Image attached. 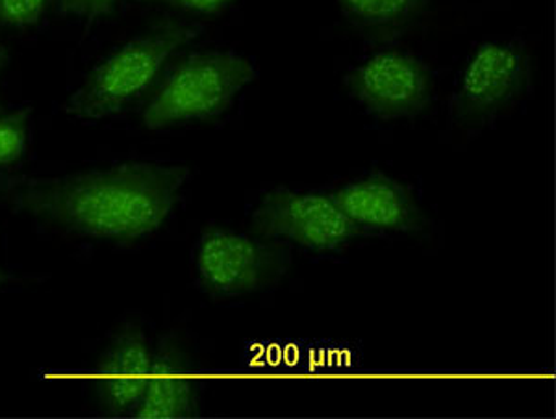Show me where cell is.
I'll use <instances>...</instances> for the list:
<instances>
[{
	"mask_svg": "<svg viewBox=\"0 0 556 419\" xmlns=\"http://www.w3.org/2000/svg\"><path fill=\"white\" fill-rule=\"evenodd\" d=\"M190 178L186 166L125 162L62 177L0 178V206L101 242L125 245L156 232Z\"/></svg>",
	"mask_w": 556,
	"mask_h": 419,
	"instance_id": "cell-1",
	"label": "cell"
},
{
	"mask_svg": "<svg viewBox=\"0 0 556 419\" xmlns=\"http://www.w3.org/2000/svg\"><path fill=\"white\" fill-rule=\"evenodd\" d=\"M203 26L167 20L130 39L102 60L65 102V112L83 122L117 114L151 88L178 49L195 39Z\"/></svg>",
	"mask_w": 556,
	"mask_h": 419,
	"instance_id": "cell-2",
	"label": "cell"
},
{
	"mask_svg": "<svg viewBox=\"0 0 556 419\" xmlns=\"http://www.w3.org/2000/svg\"><path fill=\"white\" fill-rule=\"evenodd\" d=\"M256 80V69L235 52H193L162 80L143 110L149 130L204 122L225 114L241 89Z\"/></svg>",
	"mask_w": 556,
	"mask_h": 419,
	"instance_id": "cell-3",
	"label": "cell"
},
{
	"mask_svg": "<svg viewBox=\"0 0 556 419\" xmlns=\"http://www.w3.org/2000/svg\"><path fill=\"white\" fill-rule=\"evenodd\" d=\"M195 264L204 290L228 297L277 284L291 266V253L273 238H253L210 225L197 245Z\"/></svg>",
	"mask_w": 556,
	"mask_h": 419,
	"instance_id": "cell-4",
	"label": "cell"
},
{
	"mask_svg": "<svg viewBox=\"0 0 556 419\" xmlns=\"http://www.w3.org/2000/svg\"><path fill=\"white\" fill-rule=\"evenodd\" d=\"M532 60L519 41H484L462 73L453 115L475 127L492 122L518 104L531 89Z\"/></svg>",
	"mask_w": 556,
	"mask_h": 419,
	"instance_id": "cell-5",
	"label": "cell"
},
{
	"mask_svg": "<svg viewBox=\"0 0 556 419\" xmlns=\"http://www.w3.org/2000/svg\"><path fill=\"white\" fill-rule=\"evenodd\" d=\"M254 234L285 238L314 251H338L364 232L334 199L323 193L275 188L253 214Z\"/></svg>",
	"mask_w": 556,
	"mask_h": 419,
	"instance_id": "cell-6",
	"label": "cell"
},
{
	"mask_svg": "<svg viewBox=\"0 0 556 419\" xmlns=\"http://www.w3.org/2000/svg\"><path fill=\"white\" fill-rule=\"evenodd\" d=\"M349 96L380 119H410L432 102V73L410 52L388 49L366 58L345 77Z\"/></svg>",
	"mask_w": 556,
	"mask_h": 419,
	"instance_id": "cell-7",
	"label": "cell"
},
{
	"mask_svg": "<svg viewBox=\"0 0 556 419\" xmlns=\"http://www.w3.org/2000/svg\"><path fill=\"white\" fill-rule=\"evenodd\" d=\"M343 214L362 229L412 234L427 227L408 186L384 173H371L330 193Z\"/></svg>",
	"mask_w": 556,
	"mask_h": 419,
	"instance_id": "cell-8",
	"label": "cell"
},
{
	"mask_svg": "<svg viewBox=\"0 0 556 419\" xmlns=\"http://www.w3.org/2000/svg\"><path fill=\"white\" fill-rule=\"evenodd\" d=\"M152 356L151 343L138 323L123 325L115 332L97 363V397L102 412H132L146 392Z\"/></svg>",
	"mask_w": 556,
	"mask_h": 419,
	"instance_id": "cell-9",
	"label": "cell"
},
{
	"mask_svg": "<svg viewBox=\"0 0 556 419\" xmlns=\"http://www.w3.org/2000/svg\"><path fill=\"white\" fill-rule=\"evenodd\" d=\"M199 392L190 356L182 345L164 338L152 356L146 392L134 407V418H191L197 414Z\"/></svg>",
	"mask_w": 556,
	"mask_h": 419,
	"instance_id": "cell-10",
	"label": "cell"
},
{
	"mask_svg": "<svg viewBox=\"0 0 556 419\" xmlns=\"http://www.w3.org/2000/svg\"><path fill=\"white\" fill-rule=\"evenodd\" d=\"M336 4L356 30L369 38L392 39L427 12L430 0H336Z\"/></svg>",
	"mask_w": 556,
	"mask_h": 419,
	"instance_id": "cell-11",
	"label": "cell"
},
{
	"mask_svg": "<svg viewBox=\"0 0 556 419\" xmlns=\"http://www.w3.org/2000/svg\"><path fill=\"white\" fill-rule=\"evenodd\" d=\"M30 109L0 115V169L17 164L25 156L30 141Z\"/></svg>",
	"mask_w": 556,
	"mask_h": 419,
	"instance_id": "cell-12",
	"label": "cell"
},
{
	"mask_svg": "<svg viewBox=\"0 0 556 419\" xmlns=\"http://www.w3.org/2000/svg\"><path fill=\"white\" fill-rule=\"evenodd\" d=\"M51 0H0V25L28 28L43 20Z\"/></svg>",
	"mask_w": 556,
	"mask_h": 419,
	"instance_id": "cell-13",
	"label": "cell"
},
{
	"mask_svg": "<svg viewBox=\"0 0 556 419\" xmlns=\"http://www.w3.org/2000/svg\"><path fill=\"white\" fill-rule=\"evenodd\" d=\"M58 7L67 15L93 21L112 12L117 0H56Z\"/></svg>",
	"mask_w": 556,
	"mask_h": 419,
	"instance_id": "cell-14",
	"label": "cell"
},
{
	"mask_svg": "<svg viewBox=\"0 0 556 419\" xmlns=\"http://www.w3.org/2000/svg\"><path fill=\"white\" fill-rule=\"evenodd\" d=\"M154 4H164L178 12L201 13V15H217L232 7L238 0H146Z\"/></svg>",
	"mask_w": 556,
	"mask_h": 419,
	"instance_id": "cell-15",
	"label": "cell"
},
{
	"mask_svg": "<svg viewBox=\"0 0 556 419\" xmlns=\"http://www.w3.org/2000/svg\"><path fill=\"white\" fill-rule=\"evenodd\" d=\"M8 62H10V54H8L7 47L0 45V75H2V71L7 69ZM2 114H4V110H2V102H0V115Z\"/></svg>",
	"mask_w": 556,
	"mask_h": 419,
	"instance_id": "cell-16",
	"label": "cell"
},
{
	"mask_svg": "<svg viewBox=\"0 0 556 419\" xmlns=\"http://www.w3.org/2000/svg\"><path fill=\"white\" fill-rule=\"evenodd\" d=\"M13 277L12 275H8L4 269H0V287H4V284H8V282H12Z\"/></svg>",
	"mask_w": 556,
	"mask_h": 419,
	"instance_id": "cell-17",
	"label": "cell"
}]
</instances>
